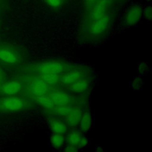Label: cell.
<instances>
[{"label":"cell","instance_id":"6da1fadb","mask_svg":"<svg viewBox=\"0 0 152 152\" xmlns=\"http://www.w3.org/2000/svg\"><path fill=\"white\" fill-rule=\"evenodd\" d=\"M110 21V17L107 14L97 20L93 21L88 28L89 32L96 36L103 34L109 27Z\"/></svg>","mask_w":152,"mask_h":152},{"label":"cell","instance_id":"7a4b0ae2","mask_svg":"<svg viewBox=\"0 0 152 152\" xmlns=\"http://www.w3.org/2000/svg\"><path fill=\"white\" fill-rule=\"evenodd\" d=\"M142 9L139 5H133L128 8L125 14V22L130 26L137 24L142 17Z\"/></svg>","mask_w":152,"mask_h":152},{"label":"cell","instance_id":"3957f363","mask_svg":"<svg viewBox=\"0 0 152 152\" xmlns=\"http://www.w3.org/2000/svg\"><path fill=\"white\" fill-rule=\"evenodd\" d=\"M65 69L64 64L56 61L45 62L37 66L38 72L43 74H59Z\"/></svg>","mask_w":152,"mask_h":152},{"label":"cell","instance_id":"277c9868","mask_svg":"<svg viewBox=\"0 0 152 152\" xmlns=\"http://www.w3.org/2000/svg\"><path fill=\"white\" fill-rule=\"evenodd\" d=\"M1 106L5 110L18 111L23 109L25 106V102L22 99L19 97H8L1 101Z\"/></svg>","mask_w":152,"mask_h":152},{"label":"cell","instance_id":"5b68a950","mask_svg":"<svg viewBox=\"0 0 152 152\" xmlns=\"http://www.w3.org/2000/svg\"><path fill=\"white\" fill-rule=\"evenodd\" d=\"M111 4V0H99L93 7L91 16L93 21L97 20L107 14V10Z\"/></svg>","mask_w":152,"mask_h":152},{"label":"cell","instance_id":"8992f818","mask_svg":"<svg viewBox=\"0 0 152 152\" xmlns=\"http://www.w3.org/2000/svg\"><path fill=\"white\" fill-rule=\"evenodd\" d=\"M28 89L30 92L35 96L46 94L48 92V84L42 80H34L31 82Z\"/></svg>","mask_w":152,"mask_h":152},{"label":"cell","instance_id":"52a82bcc","mask_svg":"<svg viewBox=\"0 0 152 152\" xmlns=\"http://www.w3.org/2000/svg\"><path fill=\"white\" fill-rule=\"evenodd\" d=\"M22 88V84L18 81H11L1 86V91L6 95H14L18 92Z\"/></svg>","mask_w":152,"mask_h":152},{"label":"cell","instance_id":"ba28073f","mask_svg":"<svg viewBox=\"0 0 152 152\" xmlns=\"http://www.w3.org/2000/svg\"><path fill=\"white\" fill-rule=\"evenodd\" d=\"M50 96L55 104L58 106L66 105L71 102L70 96L64 91H55Z\"/></svg>","mask_w":152,"mask_h":152},{"label":"cell","instance_id":"9c48e42d","mask_svg":"<svg viewBox=\"0 0 152 152\" xmlns=\"http://www.w3.org/2000/svg\"><path fill=\"white\" fill-rule=\"evenodd\" d=\"M0 61L8 64H15L18 62V56L10 49L0 48Z\"/></svg>","mask_w":152,"mask_h":152},{"label":"cell","instance_id":"30bf717a","mask_svg":"<svg viewBox=\"0 0 152 152\" xmlns=\"http://www.w3.org/2000/svg\"><path fill=\"white\" fill-rule=\"evenodd\" d=\"M49 126L53 133L64 134L67 131L66 124L56 118H51L49 119Z\"/></svg>","mask_w":152,"mask_h":152},{"label":"cell","instance_id":"8fae6325","mask_svg":"<svg viewBox=\"0 0 152 152\" xmlns=\"http://www.w3.org/2000/svg\"><path fill=\"white\" fill-rule=\"evenodd\" d=\"M83 76V71L80 69H74L64 75L61 78V82L65 85L69 86L76 81L82 79Z\"/></svg>","mask_w":152,"mask_h":152},{"label":"cell","instance_id":"7c38bea8","mask_svg":"<svg viewBox=\"0 0 152 152\" xmlns=\"http://www.w3.org/2000/svg\"><path fill=\"white\" fill-rule=\"evenodd\" d=\"M81 115L82 113L79 109L74 108L71 112L65 116V124L72 127L77 126L80 123Z\"/></svg>","mask_w":152,"mask_h":152},{"label":"cell","instance_id":"4fadbf2b","mask_svg":"<svg viewBox=\"0 0 152 152\" xmlns=\"http://www.w3.org/2000/svg\"><path fill=\"white\" fill-rule=\"evenodd\" d=\"M90 84L88 81L80 79L69 86V89L76 93H81L88 90Z\"/></svg>","mask_w":152,"mask_h":152},{"label":"cell","instance_id":"5bb4252c","mask_svg":"<svg viewBox=\"0 0 152 152\" xmlns=\"http://www.w3.org/2000/svg\"><path fill=\"white\" fill-rule=\"evenodd\" d=\"M80 128L83 132H87L90 130L92 124V116L90 112H86L82 114L80 121Z\"/></svg>","mask_w":152,"mask_h":152},{"label":"cell","instance_id":"9a60e30c","mask_svg":"<svg viewBox=\"0 0 152 152\" xmlns=\"http://www.w3.org/2000/svg\"><path fill=\"white\" fill-rule=\"evenodd\" d=\"M50 142L54 148L60 149L65 143V136L62 134L53 133L50 137Z\"/></svg>","mask_w":152,"mask_h":152},{"label":"cell","instance_id":"2e32d148","mask_svg":"<svg viewBox=\"0 0 152 152\" xmlns=\"http://www.w3.org/2000/svg\"><path fill=\"white\" fill-rule=\"evenodd\" d=\"M36 100L38 103H39L46 109H52L55 105L52 101L50 96L46 95V94L40 96H37Z\"/></svg>","mask_w":152,"mask_h":152},{"label":"cell","instance_id":"e0dca14e","mask_svg":"<svg viewBox=\"0 0 152 152\" xmlns=\"http://www.w3.org/2000/svg\"><path fill=\"white\" fill-rule=\"evenodd\" d=\"M81 132L77 130H72L70 131L66 136V141L68 144L77 147L82 137Z\"/></svg>","mask_w":152,"mask_h":152},{"label":"cell","instance_id":"ac0fdd59","mask_svg":"<svg viewBox=\"0 0 152 152\" xmlns=\"http://www.w3.org/2000/svg\"><path fill=\"white\" fill-rule=\"evenodd\" d=\"M41 80L48 85L56 84L59 80L58 74H41Z\"/></svg>","mask_w":152,"mask_h":152},{"label":"cell","instance_id":"d6986e66","mask_svg":"<svg viewBox=\"0 0 152 152\" xmlns=\"http://www.w3.org/2000/svg\"><path fill=\"white\" fill-rule=\"evenodd\" d=\"M74 109V107L69 106L68 104L66 105H62V106H58L57 107L53 109L55 113L58 115L61 116H66L71 111Z\"/></svg>","mask_w":152,"mask_h":152},{"label":"cell","instance_id":"ffe728a7","mask_svg":"<svg viewBox=\"0 0 152 152\" xmlns=\"http://www.w3.org/2000/svg\"><path fill=\"white\" fill-rule=\"evenodd\" d=\"M46 3L53 8H58L61 6L62 0H45Z\"/></svg>","mask_w":152,"mask_h":152},{"label":"cell","instance_id":"44dd1931","mask_svg":"<svg viewBox=\"0 0 152 152\" xmlns=\"http://www.w3.org/2000/svg\"><path fill=\"white\" fill-rule=\"evenodd\" d=\"M142 15L147 20H150L152 15V9L151 5L147 7L144 11H142Z\"/></svg>","mask_w":152,"mask_h":152},{"label":"cell","instance_id":"7402d4cb","mask_svg":"<svg viewBox=\"0 0 152 152\" xmlns=\"http://www.w3.org/2000/svg\"><path fill=\"white\" fill-rule=\"evenodd\" d=\"M88 142H89V141H88V139L83 135L81 137V138L77 145V147L79 148L86 147L88 145Z\"/></svg>","mask_w":152,"mask_h":152},{"label":"cell","instance_id":"603a6c76","mask_svg":"<svg viewBox=\"0 0 152 152\" xmlns=\"http://www.w3.org/2000/svg\"><path fill=\"white\" fill-rule=\"evenodd\" d=\"M77 148H78L77 147H75L72 145L68 144V145L65 147L64 151H67V152H74V151H76L78 150Z\"/></svg>","mask_w":152,"mask_h":152},{"label":"cell","instance_id":"cb8c5ba5","mask_svg":"<svg viewBox=\"0 0 152 152\" xmlns=\"http://www.w3.org/2000/svg\"><path fill=\"white\" fill-rule=\"evenodd\" d=\"M146 68V65H144V64H141L140 66H139V71L140 72H144L145 71V68Z\"/></svg>","mask_w":152,"mask_h":152},{"label":"cell","instance_id":"d4e9b609","mask_svg":"<svg viewBox=\"0 0 152 152\" xmlns=\"http://www.w3.org/2000/svg\"><path fill=\"white\" fill-rule=\"evenodd\" d=\"M87 1H89V2H94V1H96L97 0H87Z\"/></svg>","mask_w":152,"mask_h":152},{"label":"cell","instance_id":"484cf974","mask_svg":"<svg viewBox=\"0 0 152 152\" xmlns=\"http://www.w3.org/2000/svg\"><path fill=\"white\" fill-rule=\"evenodd\" d=\"M1 78H2V77H0V87H1Z\"/></svg>","mask_w":152,"mask_h":152},{"label":"cell","instance_id":"4316f807","mask_svg":"<svg viewBox=\"0 0 152 152\" xmlns=\"http://www.w3.org/2000/svg\"><path fill=\"white\" fill-rule=\"evenodd\" d=\"M0 77H2V73H1V71H0Z\"/></svg>","mask_w":152,"mask_h":152}]
</instances>
